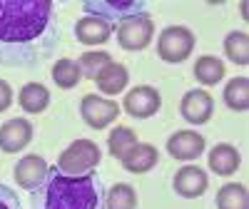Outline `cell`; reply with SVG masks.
I'll use <instances>...</instances> for the list:
<instances>
[{"label":"cell","mask_w":249,"mask_h":209,"mask_svg":"<svg viewBox=\"0 0 249 209\" xmlns=\"http://www.w3.org/2000/svg\"><path fill=\"white\" fill-rule=\"evenodd\" d=\"M53 0H0V62L30 65L57 40Z\"/></svg>","instance_id":"obj_1"},{"label":"cell","mask_w":249,"mask_h":209,"mask_svg":"<svg viewBox=\"0 0 249 209\" xmlns=\"http://www.w3.org/2000/svg\"><path fill=\"white\" fill-rule=\"evenodd\" d=\"M45 209H97L100 207V179L92 174L65 177L57 170L45 182Z\"/></svg>","instance_id":"obj_2"},{"label":"cell","mask_w":249,"mask_h":209,"mask_svg":"<svg viewBox=\"0 0 249 209\" xmlns=\"http://www.w3.org/2000/svg\"><path fill=\"white\" fill-rule=\"evenodd\" d=\"M100 159H102V152L97 147V142L75 139L60 152L55 170L65 177H85V174H92V170L100 164Z\"/></svg>","instance_id":"obj_3"},{"label":"cell","mask_w":249,"mask_h":209,"mask_svg":"<svg viewBox=\"0 0 249 209\" xmlns=\"http://www.w3.org/2000/svg\"><path fill=\"white\" fill-rule=\"evenodd\" d=\"M155 37V23L150 15L137 13L130 17H122L117 23V45L127 52H140L144 50Z\"/></svg>","instance_id":"obj_4"},{"label":"cell","mask_w":249,"mask_h":209,"mask_svg":"<svg viewBox=\"0 0 249 209\" xmlns=\"http://www.w3.org/2000/svg\"><path fill=\"white\" fill-rule=\"evenodd\" d=\"M195 33L184 25H170L164 28L157 37V55L170 62V65H177V62H184L195 50Z\"/></svg>","instance_id":"obj_5"},{"label":"cell","mask_w":249,"mask_h":209,"mask_svg":"<svg viewBox=\"0 0 249 209\" xmlns=\"http://www.w3.org/2000/svg\"><path fill=\"white\" fill-rule=\"evenodd\" d=\"M120 112H122L120 104L110 97H102V95H85L80 102V117L85 120V124L92 130L110 127Z\"/></svg>","instance_id":"obj_6"},{"label":"cell","mask_w":249,"mask_h":209,"mask_svg":"<svg viewBox=\"0 0 249 209\" xmlns=\"http://www.w3.org/2000/svg\"><path fill=\"white\" fill-rule=\"evenodd\" d=\"M162 107V95L157 87L152 85H137L132 90L124 92V100H122V112H127L130 117L135 120H147L152 115H157Z\"/></svg>","instance_id":"obj_7"},{"label":"cell","mask_w":249,"mask_h":209,"mask_svg":"<svg viewBox=\"0 0 249 209\" xmlns=\"http://www.w3.org/2000/svg\"><path fill=\"white\" fill-rule=\"evenodd\" d=\"M48 174H50V167L40 155H25L13 167V177H15L18 187L25 192L40 190V187L48 182Z\"/></svg>","instance_id":"obj_8"},{"label":"cell","mask_w":249,"mask_h":209,"mask_svg":"<svg viewBox=\"0 0 249 209\" xmlns=\"http://www.w3.org/2000/svg\"><path fill=\"white\" fill-rule=\"evenodd\" d=\"M142 8H144L142 0H85L82 3V10H88V15L102 17L107 23H112V20L120 23L122 17L142 13Z\"/></svg>","instance_id":"obj_9"},{"label":"cell","mask_w":249,"mask_h":209,"mask_svg":"<svg viewBox=\"0 0 249 209\" xmlns=\"http://www.w3.org/2000/svg\"><path fill=\"white\" fill-rule=\"evenodd\" d=\"M179 115L190 124H207L214 115V100L207 90H190L179 102Z\"/></svg>","instance_id":"obj_10"},{"label":"cell","mask_w":249,"mask_h":209,"mask_svg":"<svg viewBox=\"0 0 249 209\" xmlns=\"http://www.w3.org/2000/svg\"><path fill=\"white\" fill-rule=\"evenodd\" d=\"M207 150V142L199 132L195 130H179L175 135H170L167 139V152L172 159H179V162H192V159H199Z\"/></svg>","instance_id":"obj_11"},{"label":"cell","mask_w":249,"mask_h":209,"mask_svg":"<svg viewBox=\"0 0 249 209\" xmlns=\"http://www.w3.org/2000/svg\"><path fill=\"white\" fill-rule=\"evenodd\" d=\"M30 142H33V124L25 117H13L3 122V127H0V152L5 155L23 152Z\"/></svg>","instance_id":"obj_12"},{"label":"cell","mask_w":249,"mask_h":209,"mask_svg":"<svg viewBox=\"0 0 249 209\" xmlns=\"http://www.w3.org/2000/svg\"><path fill=\"white\" fill-rule=\"evenodd\" d=\"M172 187L175 192L184 199H197L207 192V187H210V177L207 172L202 170L199 164H184L182 170H177L175 179H172Z\"/></svg>","instance_id":"obj_13"},{"label":"cell","mask_w":249,"mask_h":209,"mask_svg":"<svg viewBox=\"0 0 249 209\" xmlns=\"http://www.w3.org/2000/svg\"><path fill=\"white\" fill-rule=\"evenodd\" d=\"M112 30H115L112 23L95 15H85L75 23V37L82 45H105L112 37Z\"/></svg>","instance_id":"obj_14"},{"label":"cell","mask_w":249,"mask_h":209,"mask_svg":"<svg viewBox=\"0 0 249 209\" xmlns=\"http://www.w3.org/2000/svg\"><path fill=\"white\" fill-rule=\"evenodd\" d=\"M120 162H122L124 170L132 172V174H147L152 167L160 162V152H157L155 144H150V142H137Z\"/></svg>","instance_id":"obj_15"},{"label":"cell","mask_w":249,"mask_h":209,"mask_svg":"<svg viewBox=\"0 0 249 209\" xmlns=\"http://www.w3.org/2000/svg\"><path fill=\"white\" fill-rule=\"evenodd\" d=\"M207 162H210V170L219 177H230L239 170V164H242V157L237 152L234 144L230 142H219L214 144V147L210 150V155H207Z\"/></svg>","instance_id":"obj_16"},{"label":"cell","mask_w":249,"mask_h":209,"mask_svg":"<svg viewBox=\"0 0 249 209\" xmlns=\"http://www.w3.org/2000/svg\"><path fill=\"white\" fill-rule=\"evenodd\" d=\"M127 82H130L127 68H124L122 62H115V60L95 77V85L102 92V97H112V95L124 92V90H127Z\"/></svg>","instance_id":"obj_17"},{"label":"cell","mask_w":249,"mask_h":209,"mask_svg":"<svg viewBox=\"0 0 249 209\" xmlns=\"http://www.w3.org/2000/svg\"><path fill=\"white\" fill-rule=\"evenodd\" d=\"M18 102L25 112L40 115V112H45L48 104H50V90L45 85H40V82H28V85L18 92Z\"/></svg>","instance_id":"obj_18"},{"label":"cell","mask_w":249,"mask_h":209,"mask_svg":"<svg viewBox=\"0 0 249 209\" xmlns=\"http://www.w3.org/2000/svg\"><path fill=\"white\" fill-rule=\"evenodd\" d=\"M224 72H227L224 62L219 57H214V55H202L195 62V77H197L199 85H204V87L217 85V82L224 77Z\"/></svg>","instance_id":"obj_19"},{"label":"cell","mask_w":249,"mask_h":209,"mask_svg":"<svg viewBox=\"0 0 249 209\" xmlns=\"http://www.w3.org/2000/svg\"><path fill=\"white\" fill-rule=\"evenodd\" d=\"M224 104L232 112H247L249 107V80L244 75L232 77L224 87Z\"/></svg>","instance_id":"obj_20"},{"label":"cell","mask_w":249,"mask_h":209,"mask_svg":"<svg viewBox=\"0 0 249 209\" xmlns=\"http://www.w3.org/2000/svg\"><path fill=\"white\" fill-rule=\"evenodd\" d=\"M214 204H217V209H249L247 187L239 182H230V184L219 187Z\"/></svg>","instance_id":"obj_21"},{"label":"cell","mask_w":249,"mask_h":209,"mask_svg":"<svg viewBox=\"0 0 249 209\" xmlns=\"http://www.w3.org/2000/svg\"><path fill=\"white\" fill-rule=\"evenodd\" d=\"M224 55L234 65H247L249 62V33L247 30H232L224 37Z\"/></svg>","instance_id":"obj_22"},{"label":"cell","mask_w":249,"mask_h":209,"mask_svg":"<svg viewBox=\"0 0 249 209\" xmlns=\"http://www.w3.org/2000/svg\"><path fill=\"white\" fill-rule=\"evenodd\" d=\"M137 142H140V139H137V135H135L132 127L117 124V127L110 130V135H107V152H110L115 159H122Z\"/></svg>","instance_id":"obj_23"},{"label":"cell","mask_w":249,"mask_h":209,"mask_svg":"<svg viewBox=\"0 0 249 209\" xmlns=\"http://www.w3.org/2000/svg\"><path fill=\"white\" fill-rule=\"evenodd\" d=\"M50 75H53V82H55L60 90H72V87H77V82L82 80V72L77 68V62L70 60V57L57 60L55 65H53V72Z\"/></svg>","instance_id":"obj_24"},{"label":"cell","mask_w":249,"mask_h":209,"mask_svg":"<svg viewBox=\"0 0 249 209\" xmlns=\"http://www.w3.org/2000/svg\"><path fill=\"white\" fill-rule=\"evenodd\" d=\"M105 209H137V192L127 182H117L107 190Z\"/></svg>","instance_id":"obj_25"},{"label":"cell","mask_w":249,"mask_h":209,"mask_svg":"<svg viewBox=\"0 0 249 209\" xmlns=\"http://www.w3.org/2000/svg\"><path fill=\"white\" fill-rule=\"evenodd\" d=\"M112 62L110 52L105 50H88V52H82L80 60H77V68L82 72V77H88V80H95L102 70H105L107 65Z\"/></svg>","instance_id":"obj_26"},{"label":"cell","mask_w":249,"mask_h":209,"mask_svg":"<svg viewBox=\"0 0 249 209\" xmlns=\"http://www.w3.org/2000/svg\"><path fill=\"white\" fill-rule=\"evenodd\" d=\"M0 209H23L18 194L5 184H0Z\"/></svg>","instance_id":"obj_27"},{"label":"cell","mask_w":249,"mask_h":209,"mask_svg":"<svg viewBox=\"0 0 249 209\" xmlns=\"http://www.w3.org/2000/svg\"><path fill=\"white\" fill-rule=\"evenodd\" d=\"M10 104H13V87H10V82L0 80V112H5Z\"/></svg>","instance_id":"obj_28"}]
</instances>
